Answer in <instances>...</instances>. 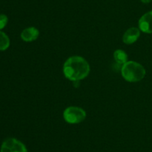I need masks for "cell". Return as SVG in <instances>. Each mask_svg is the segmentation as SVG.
<instances>
[{
  "instance_id": "cell-1",
  "label": "cell",
  "mask_w": 152,
  "mask_h": 152,
  "mask_svg": "<svg viewBox=\"0 0 152 152\" xmlns=\"http://www.w3.org/2000/svg\"><path fill=\"white\" fill-rule=\"evenodd\" d=\"M90 72V65L85 58L72 56L67 59L63 65L65 77L72 81H79L86 78Z\"/></svg>"
},
{
  "instance_id": "cell-2",
  "label": "cell",
  "mask_w": 152,
  "mask_h": 152,
  "mask_svg": "<svg viewBox=\"0 0 152 152\" xmlns=\"http://www.w3.org/2000/svg\"><path fill=\"white\" fill-rule=\"evenodd\" d=\"M121 73L125 80L134 83L143 79L145 75V69L139 63L128 61L122 66Z\"/></svg>"
},
{
  "instance_id": "cell-3",
  "label": "cell",
  "mask_w": 152,
  "mask_h": 152,
  "mask_svg": "<svg viewBox=\"0 0 152 152\" xmlns=\"http://www.w3.org/2000/svg\"><path fill=\"white\" fill-rule=\"evenodd\" d=\"M63 118L65 122L69 124H79L85 120L86 113L81 107L71 106L64 110Z\"/></svg>"
},
{
  "instance_id": "cell-4",
  "label": "cell",
  "mask_w": 152,
  "mask_h": 152,
  "mask_svg": "<svg viewBox=\"0 0 152 152\" xmlns=\"http://www.w3.org/2000/svg\"><path fill=\"white\" fill-rule=\"evenodd\" d=\"M0 152H28L25 145L15 138H7L1 145Z\"/></svg>"
},
{
  "instance_id": "cell-5",
  "label": "cell",
  "mask_w": 152,
  "mask_h": 152,
  "mask_svg": "<svg viewBox=\"0 0 152 152\" xmlns=\"http://www.w3.org/2000/svg\"><path fill=\"white\" fill-rule=\"evenodd\" d=\"M139 28L142 32L152 34V10L145 13L139 19Z\"/></svg>"
},
{
  "instance_id": "cell-6",
  "label": "cell",
  "mask_w": 152,
  "mask_h": 152,
  "mask_svg": "<svg viewBox=\"0 0 152 152\" xmlns=\"http://www.w3.org/2000/svg\"><path fill=\"white\" fill-rule=\"evenodd\" d=\"M140 36V31L139 28L132 27V28H129L124 33L123 37V41L126 44H132V43L137 42Z\"/></svg>"
},
{
  "instance_id": "cell-7",
  "label": "cell",
  "mask_w": 152,
  "mask_h": 152,
  "mask_svg": "<svg viewBox=\"0 0 152 152\" xmlns=\"http://www.w3.org/2000/svg\"><path fill=\"white\" fill-rule=\"evenodd\" d=\"M39 35V31L35 27H29L21 33V38L25 42H33L35 41Z\"/></svg>"
},
{
  "instance_id": "cell-8",
  "label": "cell",
  "mask_w": 152,
  "mask_h": 152,
  "mask_svg": "<svg viewBox=\"0 0 152 152\" xmlns=\"http://www.w3.org/2000/svg\"><path fill=\"white\" fill-rule=\"evenodd\" d=\"M114 58L116 62L119 64H125L128 62V55L121 49H117L114 52Z\"/></svg>"
},
{
  "instance_id": "cell-9",
  "label": "cell",
  "mask_w": 152,
  "mask_h": 152,
  "mask_svg": "<svg viewBox=\"0 0 152 152\" xmlns=\"http://www.w3.org/2000/svg\"><path fill=\"white\" fill-rule=\"evenodd\" d=\"M10 46V39L5 33L0 31V51H4Z\"/></svg>"
},
{
  "instance_id": "cell-10",
  "label": "cell",
  "mask_w": 152,
  "mask_h": 152,
  "mask_svg": "<svg viewBox=\"0 0 152 152\" xmlns=\"http://www.w3.org/2000/svg\"><path fill=\"white\" fill-rule=\"evenodd\" d=\"M8 22L7 16L4 14H0V31L6 26Z\"/></svg>"
},
{
  "instance_id": "cell-11",
  "label": "cell",
  "mask_w": 152,
  "mask_h": 152,
  "mask_svg": "<svg viewBox=\"0 0 152 152\" xmlns=\"http://www.w3.org/2000/svg\"><path fill=\"white\" fill-rule=\"evenodd\" d=\"M141 1H142V3H144V4H148V3H150L152 0H140Z\"/></svg>"
}]
</instances>
